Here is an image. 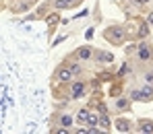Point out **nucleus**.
<instances>
[{
	"label": "nucleus",
	"instance_id": "obj_10",
	"mask_svg": "<svg viewBox=\"0 0 153 134\" xmlns=\"http://www.w3.org/2000/svg\"><path fill=\"white\" fill-rule=\"evenodd\" d=\"M58 122H60V126L68 128V126L73 124V116H68V113H60V116H58Z\"/></svg>",
	"mask_w": 153,
	"mask_h": 134
},
{
	"label": "nucleus",
	"instance_id": "obj_4",
	"mask_svg": "<svg viewBox=\"0 0 153 134\" xmlns=\"http://www.w3.org/2000/svg\"><path fill=\"white\" fill-rule=\"evenodd\" d=\"M56 79L60 80V82H71V79H73V70L71 68H60L58 72H56Z\"/></svg>",
	"mask_w": 153,
	"mask_h": 134
},
{
	"label": "nucleus",
	"instance_id": "obj_1",
	"mask_svg": "<svg viewBox=\"0 0 153 134\" xmlns=\"http://www.w3.org/2000/svg\"><path fill=\"white\" fill-rule=\"evenodd\" d=\"M105 39H108L110 43L120 46V43L124 41V31H122V27H108V29H105Z\"/></svg>",
	"mask_w": 153,
	"mask_h": 134
},
{
	"label": "nucleus",
	"instance_id": "obj_3",
	"mask_svg": "<svg viewBox=\"0 0 153 134\" xmlns=\"http://www.w3.org/2000/svg\"><path fill=\"white\" fill-rule=\"evenodd\" d=\"M151 58H153V50L151 48H147L145 43L139 46V60H141V62H149Z\"/></svg>",
	"mask_w": 153,
	"mask_h": 134
},
{
	"label": "nucleus",
	"instance_id": "obj_9",
	"mask_svg": "<svg viewBox=\"0 0 153 134\" xmlns=\"http://www.w3.org/2000/svg\"><path fill=\"white\" fill-rule=\"evenodd\" d=\"M128 107H130V97H118V99H116V109L124 111Z\"/></svg>",
	"mask_w": 153,
	"mask_h": 134
},
{
	"label": "nucleus",
	"instance_id": "obj_11",
	"mask_svg": "<svg viewBox=\"0 0 153 134\" xmlns=\"http://www.w3.org/2000/svg\"><path fill=\"white\" fill-rule=\"evenodd\" d=\"M139 132H143V134H153V122H141Z\"/></svg>",
	"mask_w": 153,
	"mask_h": 134
},
{
	"label": "nucleus",
	"instance_id": "obj_17",
	"mask_svg": "<svg viewBox=\"0 0 153 134\" xmlns=\"http://www.w3.org/2000/svg\"><path fill=\"white\" fill-rule=\"evenodd\" d=\"M139 50V46H134V43H130V46H126V54H132Z\"/></svg>",
	"mask_w": 153,
	"mask_h": 134
},
{
	"label": "nucleus",
	"instance_id": "obj_15",
	"mask_svg": "<svg viewBox=\"0 0 153 134\" xmlns=\"http://www.w3.org/2000/svg\"><path fill=\"white\" fill-rule=\"evenodd\" d=\"M87 124H89V126H97V124H100V118H97L95 113H89V118H87Z\"/></svg>",
	"mask_w": 153,
	"mask_h": 134
},
{
	"label": "nucleus",
	"instance_id": "obj_20",
	"mask_svg": "<svg viewBox=\"0 0 153 134\" xmlns=\"http://www.w3.org/2000/svg\"><path fill=\"white\" fill-rule=\"evenodd\" d=\"M147 19H149V23L153 25V13H149V17H147Z\"/></svg>",
	"mask_w": 153,
	"mask_h": 134
},
{
	"label": "nucleus",
	"instance_id": "obj_2",
	"mask_svg": "<svg viewBox=\"0 0 153 134\" xmlns=\"http://www.w3.org/2000/svg\"><path fill=\"white\" fill-rule=\"evenodd\" d=\"M85 95V82L83 80H75L71 87V99H81Z\"/></svg>",
	"mask_w": 153,
	"mask_h": 134
},
{
	"label": "nucleus",
	"instance_id": "obj_18",
	"mask_svg": "<svg viewBox=\"0 0 153 134\" xmlns=\"http://www.w3.org/2000/svg\"><path fill=\"white\" fill-rule=\"evenodd\" d=\"M145 82L153 85V72H147V74H145Z\"/></svg>",
	"mask_w": 153,
	"mask_h": 134
},
{
	"label": "nucleus",
	"instance_id": "obj_12",
	"mask_svg": "<svg viewBox=\"0 0 153 134\" xmlns=\"http://www.w3.org/2000/svg\"><path fill=\"white\" fill-rule=\"evenodd\" d=\"M87 118H89V111H87V109H81V111H76V122H79V124H85V122H87Z\"/></svg>",
	"mask_w": 153,
	"mask_h": 134
},
{
	"label": "nucleus",
	"instance_id": "obj_5",
	"mask_svg": "<svg viewBox=\"0 0 153 134\" xmlns=\"http://www.w3.org/2000/svg\"><path fill=\"white\" fill-rule=\"evenodd\" d=\"M95 60L102 62V64L114 62V54H110V52H95Z\"/></svg>",
	"mask_w": 153,
	"mask_h": 134
},
{
	"label": "nucleus",
	"instance_id": "obj_8",
	"mask_svg": "<svg viewBox=\"0 0 153 134\" xmlns=\"http://www.w3.org/2000/svg\"><path fill=\"white\" fill-rule=\"evenodd\" d=\"M153 99V87H149V82L141 89V101H151Z\"/></svg>",
	"mask_w": 153,
	"mask_h": 134
},
{
	"label": "nucleus",
	"instance_id": "obj_13",
	"mask_svg": "<svg viewBox=\"0 0 153 134\" xmlns=\"http://www.w3.org/2000/svg\"><path fill=\"white\" fill-rule=\"evenodd\" d=\"M97 126H102V128H105V130L110 128V118H108L105 113H102V118H100V124H97Z\"/></svg>",
	"mask_w": 153,
	"mask_h": 134
},
{
	"label": "nucleus",
	"instance_id": "obj_19",
	"mask_svg": "<svg viewBox=\"0 0 153 134\" xmlns=\"http://www.w3.org/2000/svg\"><path fill=\"white\" fill-rule=\"evenodd\" d=\"M132 2H134V4H139V6H141V4H145V2H149V0H132Z\"/></svg>",
	"mask_w": 153,
	"mask_h": 134
},
{
	"label": "nucleus",
	"instance_id": "obj_7",
	"mask_svg": "<svg viewBox=\"0 0 153 134\" xmlns=\"http://www.w3.org/2000/svg\"><path fill=\"white\" fill-rule=\"evenodd\" d=\"M114 128L118 132H130V122L128 120H116L114 122Z\"/></svg>",
	"mask_w": 153,
	"mask_h": 134
},
{
	"label": "nucleus",
	"instance_id": "obj_6",
	"mask_svg": "<svg viewBox=\"0 0 153 134\" xmlns=\"http://www.w3.org/2000/svg\"><path fill=\"white\" fill-rule=\"evenodd\" d=\"M75 56L79 58V60H89V58L93 56V52H91V48H89V46H85V48H79Z\"/></svg>",
	"mask_w": 153,
	"mask_h": 134
},
{
	"label": "nucleus",
	"instance_id": "obj_14",
	"mask_svg": "<svg viewBox=\"0 0 153 134\" xmlns=\"http://www.w3.org/2000/svg\"><path fill=\"white\" fill-rule=\"evenodd\" d=\"M147 35H149V25L143 23V25L139 27V37H147Z\"/></svg>",
	"mask_w": 153,
	"mask_h": 134
},
{
	"label": "nucleus",
	"instance_id": "obj_16",
	"mask_svg": "<svg viewBox=\"0 0 153 134\" xmlns=\"http://www.w3.org/2000/svg\"><path fill=\"white\" fill-rule=\"evenodd\" d=\"M71 70H73V74H81V64L73 62V64H71Z\"/></svg>",
	"mask_w": 153,
	"mask_h": 134
}]
</instances>
